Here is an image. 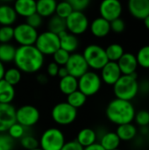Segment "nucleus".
<instances>
[{"label": "nucleus", "mask_w": 149, "mask_h": 150, "mask_svg": "<svg viewBox=\"0 0 149 150\" xmlns=\"http://www.w3.org/2000/svg\"><path fill=\"white\" fill-rule=\"evenodd\" d=\"M44 56L34 45L19 46L16 48L13 62L21 72L32 74L42 68L45 61Z\"/></svg>", "instance_id": "f257e3e1"}, {"label": "nucleus", "mask_w": 149, "mask_h": 150, "mask_svg": "<svg viewBox=\"0 0 149 150\" xmlns=\"http://www.w3.org/2000/svg\"><path fill=\"white\" fill-rule=\"evenodd\" d=\"M136 111L132 101L120 98L112 99L105 109V115L110 122L116 126L133 123Z\"/></svg>", "instance_id": "f03ea898"}, {"label": "nucleus", "mask_w": 149, "mask_h": 150, "mask_svg": "<svg viewBox=\"0 0 149 150\" xmlns=\"http://www.w3.org/2000/svg\"><path fill=\"white\" fill-rule=\"evenodd\" d=\"M113 93L117 98L132 101L140 92L137 75H122L112 85Z\"/></svg>", "instance_id": "7ed1b4c3"}, {"label": "nucleus", "mask_w": 149, "mask_h": 150, "mask_svg": "<svg viewBox=\"0 0 149 150\" xmlns=\"http://www.w3.org/2000/svg\"><path fill=\"white\" fill-rule=\"evenodd\" d=\"M83 55L89 66L94 70H100L108 62L105 49L99 45L90 44L85 47Z\"/></svg>", "instance_id": "20e7f679"}, {"label": "nucleus", "mask_w": 149, "mask_h": 150, "mask_svg": "<svg viewBox=\"0 0 149 150\" xmlns=\"http://www.w3.org/2000/svg\"><path fill=\"white\" fill-rule=\"evenodd\" d=\"M51 117L57 125L68 126L76 120L77 109L71 106L67 102H61L53 107Z\"/></svg>", "instance_id": "39448f33"}, {"label": "nucleus", "mask_w": 149, "mask_h": 150, "mask_svg": "<svg viewBox=\"0 0 149 150\" xmlns=\"http://www.w3.org/2000/svg\"><path fill=\"white\" fill-rule=\"evenodd\" d=\"M65 142L64 134L56 127L46 129L39 141L40 148L42 150H61Z\"/></svg>", "instance_id": "423d86ee"}, {"label": "nucleus", "mask_w": 149, "mask_h": 150, "mask_svg": "<svg viewBox=\"0 0 149 150\" xmlns=\"http://www.w3.org/2000/svg\"><path fill=\"white\" fill-rule=\"evenodd\" d=\"M102 80L100 76L95 71L88 70L78 78V90L86 97L96 95L101 89Z\"/></svg>", "instance_id": "0eeeda50"}, {"label": "nucleus", "mask_w": 149, "mask_h": 150, "mask_svg": "<svg viewBox=\"0 0 149 150\" xmlns=\"http://www.w3.org/2000/svg\"><path fill=\"white\" fill-rule=\"evenodd\" d=\"M34 46L43 55H52L60 48V38L58 34L47 30L38 34Z\"/></svg>", "instance_id": "6e6552de"}, {"label": "nucleus", "mask_w": 149, "mask_h": 150, "mask_svg": "<svg viewBox=\"0 0 149 150\" xmlns=\"http://www.w3.org/2000/svg\"><path fill=\"white\" fill-rule=\"evenodd\" d=\"M65 21L67 31L76 36L84 33L90 26L87 16L80 11H73Z\"/></svg>", "instance_id": "1a4fd4ad"}, {"label": "nucleus", "mask_w": 149, "mask_h": 150, "mask_svg": "<svg viewBox=\"0 0 149 150\" xmlns=\"http://www.w3.org/2000/svg\"><path fill=\"white\" fill-rule=\"evenodd\" d=\"M13 39L19 46L34 45L38 37L37 29L32 27L27 23H21L13 27Z\"/></svg>", "instance_id": "9d476101"}, {"label": "nucleus", "mask_w": 149, "mask_h": 150, "mask_svg": "<svg viewBox=\"0 0 149 150\" xmlns=\"http://www.w3.org/2000/svg\"><path fill=\"white\" fill-rule=\"evenodd\" d=\"M40 111L33 105H25L16 109V122L25 127L35 126L40 120Z\"/></svg>", "instance_id": "9b49d317"}, {"label": "nucleus", "mask_w": 149, "mask_h": 150, "mask_svg": "<svg viewBox=\"0 0 149 150\" xmlns=\"http://www.w3.org/2000/svg\"><path fill=\"white\" fill-rule=\"evenodd\" d=\"M68 75L76 77L77 79L89 70V66L83 55L79 53H72L65 65Z\"/></svg>", "instance_id": "f8f14e48"}, {"label": "nucleus", "mask_w": 149, "mask_h": 150, "mask_svg": "<svg viewBox=\"0 0 149 150\" xmlns=\"http://www.w3.org/2000/svg\"><path fill=\"white\" fill-rule=\"evenodd\" d=\"M123 7L119 0H102L99 5L100 17L109 22L120 18Z\"/></svg>", "instance_id": "ddd939ff"}, {"label": "nucleus", "mask_w": 149, "mask_h": 150, "mask_svg": "<svg viewBox=\"0 0 149 150\" xmlns=\"http://www.w3.org/2000/svg\"><path fill=\"white\" fill-rule=\"evenodd\" d=\"M16 122V109L11 104L0 103V134L6 133Z\"/></svg>", "instance_id": "4468645a"}, {"label": "nucleus", "mask_w": 149, "mask_h": 150, "mask_svg": "<svg viewBox=\"0 0 149 150\" xmlns=\"http://www.w3.org/2000/svg\"><path fill=\"white\" fill-rule=\"evenodd\" d=\"M101 80L107 85H113L122 76L117 62L109 61L101 69Z\"/></svg>", "instance_id": "2eb2a0df"}, {"label": "nucleus", "mask_w": 149, "mask_h": 150, "mask_svg": "<svg viewBox=\"0 0 149 150\" xmlns=\"http://www.w3.org/2000/svg\"><path fill=\"white\" fill-rule=\"evenodd\" d=\"M127 8L133 17L143 20L149 15V0H128Z\"/></svg>", "instance_id": "dca6fc26"}, {"label": "nucleus", "mask_w": 149, "mask_h": 150, "mask_svg": "<svg viewBox=\"0 0 149 150\" xmlns=\"http://www.w3.org/2000/svg\"><path fill=\"white\" fill-rule=\"evenodd\" d=\"M122 75H133L136 73L138 69V62L136 55L131 53H124L120 59L117 62Z\"/></svg>", "instance_id": "f3484780"}, {"label": "nucleus", "mask_w": 149, "mask_h": 150, "mask_svg": "<svg viewBox=\"0 0 149 150\" xmlns=\"http://www.w3.org/2000/svg\"><path fill=\"white\" fill-rule=\"evenodd\" d=\"M92 35L97 38H105L111 32L110 22L102 17L95 18L89 26Z\"/></svg>", "instance_id": "a211bd4d"}, {"label": "nucleus", "mask_w": 149, "mask_h": 150, "mask_svg": "<svg viewBox=\"0 0 149 150\" xmlns=\"http://www.w3.org/2000/svg\"><path fill=\"white\" fill-rule=\"evenodd\" d=\"M60 38V47L68 52L69 54L74 53L79 47V40L76 35L68 33L67 30L58 34Z\"/></svg>", "instance_id": "6ab92c4d"}, {"label": "nucleus", "mask_w": 149, "mask_h": 150, "mask_svg": "<svg viewBox=\"0 0 149 150\" xmlns=\"http://www.w3.org/2000/svg\"><path fill=\"white\" fill-rule=\"evenodd\" d=\"M13 8L18 16L26 18L36 12V0H15Z\"/></svg>", "instance_id": "aec40b11"}, {"label": "nucleus", "mask_w": 149, "mask_h": 150, "mask_svg": "<svg viewBox=\"0 0 149 150\" xmlns=\"http://www.w3.org/2000/svg\"><path fill=\"white\" fill-rule=\"evenodd\" d=\"M116 134L121 142H131L136 138L139 134V130L133 123H127L118 126Z\"/></svg>", "instance_id": "412c9836"}, {"label": "nucleus", "mask_w": 149, "mask_h": 150, "mask_svg": "<svg viewBox=\"0 0 149 150\" xmlns=\"http://www.w3.org/2000/svg\"><path fill=\"white\" fill-rule=\"evenodd\" d=\"M56 6V0H37L36 12L42 18H48L55 13Z\"/></svg>", "instance_id": "4be33fe9"}, {"label": "nucleus", "mask_w": 149, "mask_h": 150, "mask_svg": "<svg viewBox=\"0 0 149 150\" xmlns=\"http://www.w3.org/2000/svg\"><path fill=\"white\" fill-rule=\"evenodd\" d=\"M17 13L14 8L7 4L0 5V25H12L17 20Z\"/></svg>", "instance_id": "5701e85b"}, {"label": "nucleus", "mask_w": 149, "mask_h": 150, "mask_svg": "<svg viewBox=\"0 0 149 150\" xmlns=\"http://www.w3.org/2000/svg\"><path fill=\"white\" fill-rule=\"evenodd\" d=\"M97 134L96 131L90 127L83 128L79 131L76 136V142L83 148H86L95 142H97Z\"/></svg>", "instance_id": "b1692460"}, {"label": "nucleus", "mask_w": 149, "mask_h": 150, "mask_svg": "<svg viewBox=\"0 0 149 150\" xmlns=\"http://www.w3.org/2000/svg\"><path fill=\"white\" fill-rule=\"evenodd\" d=\"M120 139L116 132H105L100 136L99 143L105 150H112L118 149L120 145Z\"/></svg>", "instance_id": "393cba45"}, {"label": "nucleus", "mask_w": 149, "mask_h": 150, "mask_svg": "<svg viewBox=\"0 0 149 150\" xmlns=\"http://www.w3.org/2000/svg\"><path fill=\"white\" fill-rule=\"evenodd\" d=\"M15 88L4 79L0 80V103L11 104L15 98Z\"/></svg>", "instance_id": "a878e982"}, {"label": "nucleus", "mask_w": 149, "mask_h": 150, "mask_svg": "<svg viewBox=\"0 0 149 150\" xmlns=\"http://www.w3.org/2000/svg\"><path fill=\"white\" fill-rule=\"evenodd\" d=\"M59 89L64 95H69L75 91L78 90V79L73 76L68 75L61 78L59 83Z\"/></svg>", "instance_id": "bb28decb"}, {"label": "nucleus", "mask_w": 149, "mask_h": 150, "mask_svg": "<svg viewBox=\"0 0 149 150\" xmlns=\"http://www.w3.org/2000/svg\"><path fill=\"white\" fill-rule=\"evenodd\" d=\"M16 47L10 43H0V62L3 63L11 62L14 60Z\"/></svg>", "instance_id": "cd10ccee"}, {"label": "nucleus", "mask_w": 149, "mask_h": 150, "mask_svg": "<svg viewBox=\"0 0 149 150\" xmlns=\"http://www.w3.org/2000/svg\"><path fill=\"white\" fill-rule=\"evenodd\" d=\"M47 28H48V31H50L54 33L59 34L60 33L67 30L66 29V21L64 18L57 16L56 14L53 15V16H51V18L48 21Z\"/></svg>", "instance_id": "c85d7f7f"}, {"label": "nucleus", "mask_w": 149, "mask_h": 150, "mask_svg": "<svg viewBox=\"0 0 149 150\" xmlns=\"http://www.w3.org/2000/svg\"><path fill=\"white\" fill-rule=\"evenodd\" d=\"M105 49L107 58L111 62H118L125 53L124 47L118 43H112Z\"/></svg>", "instance_id": "c756f323"}, {"label": "nucleus", "mask_w": 149, "mask_h": 150, "mask_svg": "<svg viewBox=\"0 0 149 150\" xmlns=\"http://www.w3.org/2000/svg\"><path fill=\"white\" fill-rule=\"evenodd\" d=\"M86 100L87 97L79 90H76L67 96V103H68L71 106L75 107L76 109L82 107L86 103Z\"/></svg>", "instance_id": "7c9ffc66"}, {"label": "nucleus", "mask_w": 149, "mask_h": 150, "mask_svg": "<svg viewBox=\"0 0 149 150\" xmlns=\"http://www.w3.org/2000/svg\"><path fill=\"white\" fill-rule=\"evenodd\" d=\"M21 77H22V72L17 67H14L5 69L3 79H4L10 84L15 86L20 82Z\"/></svg>", "instance_id": "2f4dec72"}, {"label": "nucleus", "mask_w": 149, "mask_h": 150, "mask_svg": "<svg viewBox=\"0 0 149 150\" xmlns=\"http://www.w3.org/2000/svg\"><path fill=\"white\" fill-rule=\"evenodd\" d=\"M136 59L139 66L143 69H149V45H146L139 49Z\"/></svg>", "instance_id": "473e14b6"}, {"label": "nucleus", "mask_w": 149, "mask_h": 150, "mask_svg": "<svg viewBox=\"0 0 149 150\" xmlns=\"http://www.w3.org/2000/svg\"><path fill=\"white\" fill-rule=\"evenodd\" d=\"M73 8L71 6V4L67 1H61L60 3H57V6H56V10H55V14L64 19H66L73 11Z\"/></svg>", "instance_id": "72a5a7b5"}, {"label": "nucleus", "mask_w": 149, "mask_h": 150, "mask_svg": "<svg viewBox=\"0 0 149 150\" xmlns=\"http://www.w3.org/2000/svg\"><path fill=\"white\" fill-rule=\"evenodd\" d=\"M7 134L13 140H20L25 134V127L19 123L15 122L8 128Z\"/></svg>", "instance_id": "f704fd0d"}, {"label": "nucleus", "mask_w": 149, "mask_h": 150, "mask_svg": "<svg viewBox=\"0 0 149 150\" xmlns=\"http://www.w3.org/2000/svg\"><path fill=\"white\" fill-rule=\"evenodd\" d=\"M20 144H21L22 148H24L25 150L33 149L40 147L39 141L32 135H25V134L20 139Z\"/></svg>", "instance_id": "c9c22d12"}, {"label": "nucleus", "mask_w": 149, "mask_h": 150, "mask_svg": "<svg viewBox=\"0 0 149 150\" xmlns=\"http://www.w3.org/2000/svg\"><path fill=\"white\" fill-rule=\"evenodd\" d=\"M14 29L11 25L0 26V43H9L13 39Z\"/></svg>", "instance_id": "e433bc0d"}, {"label": "nucleus", "mask_w": 149, "mask_h": 150, "mask_svg": "<svg viewBox=\"0 0 149 150\" xmlns=\"http://www.w3.org/2000/svg\"><path fill=\"white\" fill-rule=\"evenodd\" d=\"M52 55H53V58H54V62L55 63H57L59 66H65L68 60V58H69L70 54L68 52L65 51L64 49L60 47Z\"/></svg>", "instance_id": "4c0bfd02"}, {"label": "nucleus", "mask_w": 149, "mask_h": 150, "mask_svg": "<svg viewBox=\"0 0 149 150\" xmlns=\"http://www.w3.org/2000/svg\"><path fill=\"white\" fill-rule=\"evenodd\" d=\"M134 121L139 127H148L149 126V112L147 110H141L135 113Z\"/></svg>", "instance_id": "58836bf2"}, {"label": "nucleus", "mask_w": 149, "mask_h": 150, "mask_svg": "<svg viewBox=\"0 0 149 150\" xmlns=\"http://www.w3.org/2000/svg\"><path fill=\"white\" fill-rule=\"evenodd\" d=\"M13 145V139L8 134H0V150H12Z\"/></svg>", "instance_id": "ea45409f"}, {"label": "nucleus", "mask_w": 149, "mask_h": 150, "mask_svg": "<svg viewBox=\"0 0 149 150\" xmlns=\"http://www.w3.org/2000/svg\"><path fill=\"white\" fill-rule=\"evenodd\" d=\"M25 23H27L32 27L37 29V28L41 26V25L43 23V18L40 14L35 12V13H33L31 16L26 18V22Z\"/></svg>", "instance_id": "a19ab883"}, {"label": "nucleus", "mask_w": 149, "mask_h": 150, "mask_svg": "<svg viewBox=\"0 0 149 150\" xmlns=\"http://www.w3.org/2000/svg\"><path fill=\"white\" fill-rule=\"evenodd\" d=\"M72 6L74 11H83L90 4V0H67Z\"/></svg>", "instance_id": "79ce46f5"}, {"label": "nucleus", "mask_w": 149, "mask_h": 150, "mask_svg": "<svg viewBox=\"0 0 149 150\" xmlns=\"http://www.w3.org/2000/svg\"><path fill=\"white\" fill-rule=\"evenodd\" d=\"M110 25H111V31H113L114 33H122L126 28L125 21L120 18H118L114 20L111 21Z\"/></svg>", "instance_id": "37998d69"}, {"label": "nucleus", "mask_w": 149, "mask_h": 150, "mask_svg": "<svg viewBox=\"0 0 149 150\" xmlns=\"http://www.w3.org/2000/svg\"><path fill=\"white\" fill-rule=\"evenodd\" d=\"M83 149L84 148L82 147L76 142V140H75V141H69L65 142L61 150H83Z\"/></svg>", "instance_id": "c03bdc74"}, {"label": "nucleus", "mask_w": 149, "mask_h": 150, "mask_svg": "<svg viewBox=\"0 0 149 150\" xmlns=\"http://www.w3.org/2000/svg\"><path fill=\"white\" fill-rule=\"evenodd\" d=\"M59 68H60V66L57 63H55L54 62H50L47 65V75L50 76H53V77L56 76L58 75Z\"/></svg>", "instance_id": "a18cd8bd"}, {"label": "nucleus", "mask_w": 149, "mask_h": 150, "mask_svg": "<svg viewBox=\"0 0 149 150\" xmlns=\"http://www.w3.org/2000/svg\"><path fill=\"white\" fill-rule=\"evenodd\" d=\"M83 150H105V149L101 146V144H100L99 142H95V143H93V144H91V145H90V146H88V147L84 148Z\"/></svg>", "instance_id": "49530a36"}, {"label": "nucleus", "mask_w": 149, "mask_h": 150, "mask_svg": "<svg viewBox=\"0 0 149 150\" xmlns=\"http://www.w3.org/2000/svg\"><path fill=\"white\" fill-rule=\"evenodd\" d=\"M68 75V69L65 66H60L59 68V70H58V76H60L61 78L66 76Z\"/></svg>", "instance_id": "de8ad7c7"}, {"label": "nucleus", "mask_w": 149, "mask_h": 150, "mask_svg": "<svg viewBox=\"0 0 149 150\" xmlns=\"http://www.w3.org/2000/svg\"><path fill=\"white\" fill-rule=\"evenodd\" d=\"M139 87H140V91H142V92H148L149 91V83L148 82H143L141 84L139 83Z\"/></svg>", "instance_id": "09e8293b"}, {"label": "nucleus", "mask_w": 149, "mask_h": 150, "mask_svg": "<svg viewBox=\"0 0 149 150\" xmlns=\"http://www.w3.org/2000/svg\"><path fill=\"white\" fill-rule=\"evenodd\" d=\"M140 133L141 134V136H148L149 134V128L148 127H141V130H140Z\"/></svg>", "instance_id": "8fccbe9b"}, {"label": "nucleus", "mask_w": 149, "mask_h": 150, "mask_svg": "<svg viewBox=\"0 0 149 150\" xmlns=\"http://www.w3.org/2000/svg\"><path fill=\"white\" fill-rule=\"evenodd\" d=\"M37 80H38V82H39L40 83L45 84V83L47 82V77L45 75H40V76H38Z\"/></svg>", "instance_id": "3c124183"}, {"label": "nucleus", "mask_w": 149, "mask_h": 150, "mask_svg": "<svg viewBox=\"0 0 149 150\" xmlns=\"http://www.w3.org/2000/svg\"><path fill=\"white\" fill-rule=\"evenodd\" d=\"M5 72V68L4 65L2 62H0V80H2L4 78V75Z\"/></svg>", "instance_id": "603ef678"}, {"label": "nucleus", "mask_w": 149, "mask_h": 150, "mask_svg": "<svg viewBox=\"0 0 149 150\" xmlns=\"http://www.w3.org/2000/svg\"><path fill=\"white\" fill-rule=\"evenodd\" d=\"M143 21H144V25H145L146 28L149 31V15L143 19Z\"/></svg>", "instance_id": "864d4df0"}, {"label": "nucleus", "mask_w": 149, "mask_h": 150, "mask_svg": "<svg viewBox=\"0 0 149 150\" xmlns=\"http://www.w3.org/2000/svg\"><path fill=\"white\" fill-rule=\"evenodd\" d=\"M0 1L3 2V3H4V4H6V3H10V2H11L13 0H0Z\"/></svg>", "instance_id": "5fc2aeb1"}, {"label": "nucleus", "mask_w": 149, "mask_h": 150, "mask_svg": "<svg viewBox=\"0 0 149 150\" xmlns=\"http://www.w3.org/2000/svg\"><path fill=\"white\" fill-rule=\"evenodd\" d=\"M30 150H42V149L39 147V148H36V149H30Z\"/></svg>", "instance_id": "6e6d98bb"}, {"label": "nucleus", "mask_w": 149, "mask_h": 150, "mask_svg": "<svg viewBox=\"0 0 149 150\" xmlns=\"http://www.w3.org/2000/svg\"><path fill=\"white\" fill-rule=\"evenodd\" d=\"M112 150H121V149H119L118 148V149H112Z\"/></svg>", "instance_id": "4d7b16f0"}, {"label": "nucleus", "mask_w": 149, "mask_h": 150, "mask_svg": "<svg viewBox=\"0 0 149 150\" xmlns=\"http://www.w3.org/2000/svg\"><path fill=\"white\" fill-rule=\"evenodd\" d=\"M148 137H149V134H148Z\"/></svg>", "instance_id": "13d9d810"}]
</instances>
